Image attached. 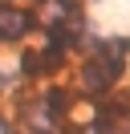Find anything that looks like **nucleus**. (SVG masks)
<instances>
[{
    "label": "nucleus",
    "instance_id": "1",
    "mask_svg": "<svg viewBox=\"0 0 130 134\" xmlns=\"http://www.w3.org/2000/svg\"><path fill=\"white\" fill-rule=\"evenodd\" d=\"M122 73H126V61L122 57H114V53H89V57L81 61V69H77V85H81V93L98 98V93H106L110 85H118Z\"/></svg>",
    "mask_w": 130,
    "mask_h": 134
},
{
    "label": "nucleus",
    "instance_id": "2",
    "mask_svg": "<svg viewBox=\"0 0 130 134\" xmlns=\"http://www.w3.org/2000/svg\"><path fill=\"white\" fill-rule=\"evenodd\" d=\"M37 29V12L24 4H0V45H12Z\"/></svg>",
    "mask_w": 130,
    "mask_h": 134
},
{
    "label": "nucleus",
    "instance_id": "3",
    "mask_svg": "<svg viewBox=\"0 0 130 134\" xmlns=\"http://www.w3.org/2000/svg\"><path fill=\"white\" fill-rule=\"evenodd\" d=\"M45 45H49V49H61V53L77 49V45H81V29H77V20H65V16L49 20V25H45Z\"/></svg>",
    "mask_w": 130,
    "mask_h": 134
},
{
    "label": "nucleus",
    "instance_id": "4",
    "mask_svg": "<svg viewBox=\"0 0 130 134\" xmlns=\"http://www.w3.org/2000/svg\"><path fill=\"white\" fill-rule=\"evenodd\" d=\"M69 102H73V93L65 90V85H41V98H37V106L45 110V114H53L57 122L65 118V110H69Z\"/></svg>",
    "mask_w": 130,
    "mask_h": 134
},
{
    "label": "nucleus",
    "instance_id": "5",
    "mask_svg": "<svg viewBox=\"0 0 130 134\" xmlns=\"http://www.w3.org/2000/svg\"><path fill=\"white\" fill-rule=\"evenodd\" d=\"M20 73H24V77H45L41 49H24V53H20Z\"/></svg>",
    "mask_w": 130,
    "mask_h": 134
},
{
    "label": "nucleus",
    "instance_id": "6",
    "mask_svg": "<svg viewBox=\"0 0 130 134\" xmlns=\"http://www.w3.org/2000/svg\"><path fill=\"white\" fill-rule=\"evenodd\" d=\"M49 4H53V8H57V16H65V20H77V12H81V4H77V0H49Z\"/></svg>",
    "mask_w": 130,
    "mask_h": 134
},
{
    "label": "nucleus",
    "instance_id": "7",
    "mask_svg": "<svg viewBox=\"0 0 130 134\" xmlns=\"http://www.w3.org/2000/svg\"><path fill=\"white\" fill-rule=\"evenodd\" d=\"M0 134H12V126H8V118L0 114Z\"/></svg>",
    "mask_w": 130,
    "mask_h": 134
},
{
    "label": "nucleus",
    "instance_id": "8",
    "mask_svg": "<svg viewBox=\"0 0 130 134\" xmlns=\"http://www.w3.org/2000/svg\"><path fill=\"white\" fill-rule=\"evenodd\" d=\"M24 134H45V130H24Z\"/></svg>",
    "mask_w": 130,
    "mask_h": 134
},
{
    "label": "nucleus",
    "instance_id": "9",
    "mask_svg": "<svg viewBox=\"0 0 130 134\" xmlns=\"http://www.w3.org/2000/svg\"><path fill=\"white\" fill-rule=\"evenodd\" d=\"M29 4H45V0H29Z\"/></svg>",
    "mask_w": 130,
    "mask_h": 134
}]
</instances>
